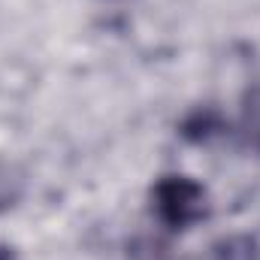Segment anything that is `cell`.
I'll return each mask as SVG.
<instances>
[{"instance_id":"4","label":"cell","mask_w":260,"mask_h":260,"mask_svg":"<svg viewBox=\"0 0 260 260\" xmlns=\"http://www.w3.org/2000/svg\"><path fill=\"white\" fill-rule=\"evenodd\" d=\"M0 260H9V254H6V251H3V248H0Z\"/></svg>"},{"instance_id":"1","label":"cell","mask_w":260,"mask_h":260,"mask_svg":"<svg viewBox=\"0 0 260 260\" xmlns=\"http://www.w3.org/2000/svg\"><path fill=\"white\" fill-rule=\"evenodd\" d=\"M154 215L170 230H188L209 215V194L191 176H164L154 191Z\"/></svg>"},{"instance_id":"2","label":"cell","mask_w":260,"mask_h":260,"mask_svg":"<svg viewBox=\"0 0 260 260\" xmlns=\"http://www.w3.org/2000/svg\"><path fill=\"white\" fill-rule=\"evenodd\" d=\"M215 133H224V118L215 109H197L194 115H188V121L182 124V136L191 142H206Z\"/></svg>"},{"instance_id":"3","label":"cell","mask_w":260,"mask_h":260,"mask_svg":"<svg viewBox=\"0 0 260 260\" xmlns=\"http://www.w3.org/2000/svg\"><path fill=\"white\" fill-rule=\"evenodd\" d=\"M245 130H248V142L260 151V91L251 94V100L245 106Z\"/></svg>"}]
</instances>
